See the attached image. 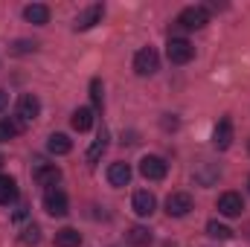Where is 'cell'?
I'll list each match as a JSON object with an SVG mask.
<instances>
[{
    "instance_id": "1",
    "label": "cell",
    "mask_w": 250,
    "mask_h": 247,
    "mask_svg": "<svg viewBox=\"0 0 250 247\" xmlns=\"http://www.w3.org/2000/svg\"><path fill=\"white\" fill-rule=\"evenodd\" d=\"M207 23H209V9L207 6H187L178 15V26H184V29H204Z\"/></svg>"
},
{
    "instance_id": "2",
    "label": "cell",
    "mask_w": 250,
    "mask_h": 247,
    "mask_svg": "<svg viewBox=\"0 0 250 247\" xmlns=\"http://www.w3.org/2000/svg\"><path fill=\"white\" fill-rule=\"evenodd\" d=\"M134 70L137 76H154L160 70V56L154 47H143L137 56H134Z\"/></svg>"
},
{
    "instance_id": "3",
    "label": "cell",
    "mask_w": 250,
    "mask_h": 247,
    "mask_svg": "<svg viewBox=\"0 0 250 247\" xmlns=\"http://www.w3.org/2000/svg\"><path fill=\"white\" fill-rule=\"evenodd\" d=\"M166 56L172 64H189L195 59V47L189 44L187 38H169L166 44Z\"/></svg>"
},
{
    "instance_id": "4",
    "label": "cell",
    "mask_w": 250,
    "mask_h": 247,
    "mask_svg": "<svg viewBox=\"0 0 250 247\" xmlns=\"http://www.w3.org/2000/svg\"><path fill=\"white\" fill-rule=\"evenodd\" d=\"M166 172H169V163H166L163 157L148 154V157H143V160H140V175H143L146 181H163V178H166Z\"/></svg>"
},
{
    "instance_id": "5",
    "label": "cell",
    "mask_w": 250,
    "mask_h": 247,
    "mask_svg": "<svg viewBox=\"0 0 250 247\" xmlns=\"http://www.w3.org/2000/svg\"><path fill=\"white\" fill-rule=\"evenodd\" d=\"M44 209L53 215V218H62L70 212V204H67V195L62 189H47L44 192Z\"/></svg>"
},
{
    "instance_id": "6",
    "label": "cell",
    "mask_w": 250,
    "mask_h": 247,
    "mask_svg": "<svg viewBox=\"0 0 250 247\" xmlns=\"http://www.w3.org/2000/svg\"><path fill=\"white\" fill-rule=\"evenodd\" d=\"M189 209H192V195H189V192H172V195L166 198V212H169L172 218H184Z\"/></svg>"
},
{
    "instance_id": "7",
    "label": "cell",
    "mask_w": 250,
    "mask_h": 247,
    "mask_svg": "<svg viewBox=\"0 0 250 247\" xmlns=\"http://www.w3.org/2000/svg\"><path fill=\"white\" fill-rule=\"evenodd\" d=\"M102 15H105V6H102V3H93V6H87V9H84L79 18H76L73 29H76V32H84V29L96 26V23L102 21Z\"/></svg>"
},
{
    "instance_id": "8",
    "label": "cell",
    "mask_w": 250,
    "mask_h": 247,
    "mask_svg": "<svg viewBox=\"0 0 250 247\" xmlns=\"http://www.w3.org/2000/svg\"><path fill=\"white\" fill-rule=\"evenodd\" d=\"M242 209H245V201H242L239 192H224V195L218 198V212H221V215H227V218H239Z\"/></svg>"
},
{
    "instance_id": "9",
    "label": "cell",
    "mask_w": 250,
    "mask_h": 247,
    "mask_svg": "<svg viewBox=\"0 0 250 247\" xmlns=\"http://www.w3.org/2000/svg\"><path fill=\"white\" fill-rule=\"evenodd\" d=\"M38 114H41V102H38V96L23 93V96L18 99V117H21V123H32V120H38Z\"/></svg>"
},
{
    "instance_id": "10",
    "label": "cell",
    "mask_w": 250,
    "mask_h": 247,
    "mask_svg": "<svg viewBox=\"0 0 250 247\" xmlns=\"http://www.w3.org/2000/svg\"><path fill=\"white\" fill-rule=\"evenodd\" d=\"M131 206H134V212H137L140 218H148V215L157 209V198H154L148 189H140V192H134V201H131Z\"/></svg>"
},
{
    "instance_id": "11",
    "label": "cell",
    "mask_w": 250,
    "mask_h": 247,
    "mask_svg": "<svg viewBox=\"0 0 250 247\" xmlns=\"http://www.w3.org/2000/svg\"><path fill=\"white\" fill-rule=\"evenodd\" d=\"M230 143H233V123L224 117L221 123L215 125V131H212V145L218 151H224V148H230Z\"/></svg>"
},
{
    "instance_id": "12",
    "label": "cell",
    "mask_w": 250,
    "mask_h": 247,
    "mask_svg": "<svg viewBox=\"0 0 250 247\" xmlns=\"http://www.w3.org/2000/svg\"><path fill=\"white\" fill-rule=\"evenodd\" d=\"M59 181H62V169H56V166H35V184L38 186L56 189Z\"/></svg>"
},
{
    "instance_id": "13",
    "label": "cell",
    "mask_w": 250,
    "mask_h": 247,
    "mask_svg": "<svg viewBox=\"0 0 250 247\" xmlns=\"http://www.w3.org/2000/svg\"><path fill=\"white\" fill-rule=\"evenodd\" d=\"M108 181H111V186H128V181H131V166L128 163H111L108 166Z\"/></svg>"
},
{
    "instance_id": "14",
    "label": "cell",
    "mask_w": 250,
    "mask_h": 247,
    "mask_svg": "<svg viewBox=\"0 0 250 247\" xmlns=\"http://www.w3.org/2000/svg\"><path fill=\"white\" fill-rule=\"evenodd\" d=\"M125 242H128L131 247H148L151 245V230L137 224V227H131V230L125 233Z\"/></svg>"
},
{
    "instance_id": "15",
    "label": "cell",
    "mask_w": 250,
    "mask_h": 247,
    "mask_svg": "<svg viewBox=\"0 0 250 247\" xmlns=\"http://www.w3.org/2000/svg\"><path fill=\"white\" fill-rule=\"evenodd\" d=\"M47 151H50V154H70V151H73V140H70L67 134H50Z\"/></svg>"
},
{
    "instance_id": "16",
    "label": "cell",
    "mask_w": 250,
    "mask_h": 247,
    "mask_svg": "<svg viewBox=\"0 0 250 247\" xmlns=\"http://www.w3.org/2000/svg\"><path fill=\"white\" fill-rule=\"evenodd\" d=\"M23 18H26L29 23H38V26H44V23L50 21V9H47L44 3H32V6H26V9H23Z\"/></svg>"
},
{
    "instance_id": "17",
    "label": "cell",
    "mask_w": 250,
    "mask_h": 247,
    "mask_svg": "<svg viewBox=\"0 0 250 247\" xmlns=\"http://www.w3.org/2000/svg\"><path fill=\"white\" fill-rule=\"evenodd\" d=\"M215 181H218V169H215V166L201 163V166L195 169V184L198 186H212Z\"/></svg>"
},
{
    "instance_id": "18",
    "label": "cell",
    "mask_w": 250,
    "mask_h": 247,
    "mask_svg": "<svg viewBox=\"0 0 250 247\" xmlns=\"http://www.w3.org/2000/svg\"><path fill=\"white\" fill-rule=\"evenodd\" d=\"M82 245V233L73 227H64L56 233V247H79Z\"/></svg>"
},
{
    "instance_id": "19",
    "label": "cell",
    "mask_w": 250,
    "mask_h": 247,
    "mask_svg": "<svg viewBox=\"0 0 250 247\" xmlns=\"http://www.w3.org/2000/svg\"><path fill=\"white\" fill-rule=\"evenodd\" d=\"M70 125H73L76 131H90V125H93V111H90V108H76Z\"/></svg>"
},
{
    "instance_id": "20",
    "label": "cell",
    "mask_w": 250,
    "mask_h": 247,
    "mask_svg": "<svg viewBox=\"0 0 250 247\" xmlns=\"http://www.w3.org/2000/svg\"><path fill=\"white\" fill-rule=\"evenodd\" d=\"M105 148H108V131H99V137L93 140V145L87 148V163L93 166L102 154H105Z\"/></svg>"
},
{
    "instance_id": "21",
    "label": "cell",
    "mask_w": 250,
    "mask_h": 247,
    "mask_svg": "<svg viewBox=\"0 0 250 247\" xmlns=\"http://www.w3.org/2000/svg\"><path fill=\"white\" fill-rule=\"evenodd\" d=\"M18 198V184L9 175H0V204H12Z\"/></svg>"
},
{
    "instance_id": "22",
    "label": "cell",
    "mask_w": 250,
    "mask_h": 247,
    "mask_svg": "<svg viewBox=\"0 0 250 247\" xmlns=\"http://www.w3.org/2000/svg\"><path fill=\"white\" fill-rule=\"evenodd\" d=\"M207 236L227 242V239H233V230H230L227 224H221V221H209V224H207Z\"/></svg>"
},
{
    "instance_id": "23",
    "label": "cell",
    "mask_w": 250,
    "mask_h": 247,
    "mask_svg": "<svg viewBox=\"0 0 250 247\" xmlns=\"http://www.w3.org/2000/svg\"><path fill=\"white\" fill-rule=\"evenodd\" d=\"M21 134V123H15V120H0V143H9L12 137H18Z\"/></svg>"
},
{
    "instance_id": "24",
    "label": "cell",
    "mask_w": 250,
    "mask_h": 247,
    "mask_svg": "<svg viewBox=\"0 0 250 247\" xmlns=\"http://www.w3.org/2000/svg\"><path fill=\"white\" fill-rule=\"evenodd\" d=\"M41 242V227L38 224H29V227H23V233H21V245L32 247Z\"/></svg>"
},
{
    "instance_id": "25",
    "label": "cell",
    "mask_w": 250,
    "mask_h": 247,
    "mask_svg": "<svg viewBox=\"0 0 250 247\" xmlns=\"http://www.w3.org/2000/svg\"><path fill=\"white\" fill-rule=\"evenodd\" d=\"M90 99H93V108H96V111H102L105 96H102V82H99V79H93V82H90Z\"/></svg>"
},
{
    "instance_id": "26",
    "label": "cell",
    "mask_w": 250,
    "mask_h": 247,
    "mask_svg": "<svg viewBox=\"0 0 250 247\" xmlns=\"http://www.w3.org/2000/svg\"><path fill=\"white\" fill-rule=\"evenodd\" d=\"M35 47H38L35 41H15V44L9 47V53H12V56H26V53H35Z\"/></svg>"
},
{
    "instance_id": "27",
    "label": "cell",
    "mask_w": 250,
    "mask_h": 247,
    "mask_svg": "<svg viewBox=\"0 0 250 247\" xmlns=\"http://www.w3.org/2000/svg\"><path fill=\"white\" fill-rule=\"evenodd\" d=\"M6 105H9V93H6V90H0V111H3Z\"/></svg>"
},
{
    "instance_id": "28",
    "label": "cell",
    "mask_w": 250,
    "mask_h": 247,
    "mask_svg": "<svg viewBox=\"0 0 250 247\" xmlns=\"http://www.w3.org/2000/svg\"><path fill=\"white\" fill-rule=\"evenodd\" d=\"M0 166H3V157H0Z\"/></svg>"
},
{
    "instance_id": "29",
    "label": "cell",
    "mask_w": 250,
    "mask_h": 247,
    "mask_svg": "<svg viewBox=\"0 0 250 247\" xmlns=\"http://www.w3.org/2000/svg\"><path fill=\"white\" fill-rule=\"evenodd\" d=\"M248 148H250V140H248Z\"/></svg>"
}]
</instances>
